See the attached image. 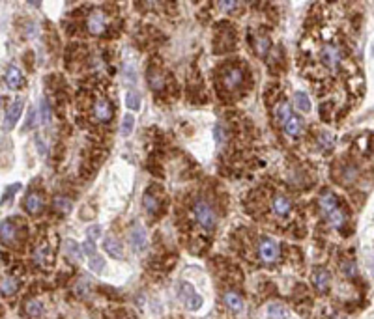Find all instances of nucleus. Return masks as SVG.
<instances>
[{
  "label": "nucleus",
  "instance_id": "obj_1",
  "mask_svg": "<svg viewBox=\"0 0 374 319\" xmlns=\"http://www.w3.org/2000/svg\"><path fill=\"white\" fill-rule=\"evenodd\" d=\"M193 215H195L196 222H199L206 232H212L213 228L217 226L215 209H213L206 200H202V198H199V200L193 204Z\"/></svg>",
  "mask_w": 374,
  "mask_h": 319
},
{
  "label": "nucleus",
  "instance_id": "obj_2",
  "mask_svg": "<svg viewBox=\"0 0 374 319\" xmlns=\"http://www.w3.org/2000/svg\"><path fill=\"white\" fill-rule=\"evenodd\" d=\"M180 299H182V303H184L185 306H187V310H191V312L201 310L202 304H204L202 297L195 291V287L191 286V284H187V282H182V284H180Z\"/></svg>",
  "mask_w": 374,
  "mask_h": 319
},
{
  "label": "nucleus",
  "instance_id": "obj_3",
  "mask_svg": "<svg viewBox=\"0 0 374 319\" xmlns=\"http://www.w3.org/2000/svg\"><path fill=\"white\" fill-rule=\"evenodd\" d=\"M258 254H260V260L266 261V263H273V261L279 260L281 256V247L277 241L270 237H262L260 243H258Z\"/></svg>",
  "mask_w": 374,
  "mask_h": 319
},
{
  "label": "nucleus",
  "instance_id": "obj_4",
  "mask_svg": "<svg viewBox=\"0 0 374 319\" xmlns=\"http://www.w3.org/2000/svg\"><path fill=\"white\" fill-rule=\"evenodd\" d=\"M221 82L223 86L227 88L228 92H234V90H238L241 84L245 82V73L241 67H228L221 77Z\"/></svg>",
  "mask_w": 374,
  "mask_h": 319
},
{
  "label": "nucleus",
  "instance_id": "obj_5",
  "mask_svg": "<svg viewBox=\"0 0 374 319\" xmlns=\"http://www.w3.org/2000/svg\"><path fill=\"white\" fill-rule=\"evenodd\" d=\"M86 28L92 36H99V34H103L105 28H107V17H105L103 11L94 10L86 19Z\"/></svg>",
  "mask_w": 374,
  "mask_h": 319
},
{
  "label": "nucleus",
  "instance_id": "obj_6",
  "mask_svg": "<svg viewBox=\"0 0 374 319\" xmlns=\"http://www.w3.org/2000/svg\"><path fill=\"white\" fill-rule=\"evenodd\" d=\"M23 107H25V101L23 99H17V101H13V103L8 107V110H6V116H4V129H13L17 124V119L21 118L23 114Z\"/></svg>",
  "mask_w": 374,
  "mask_h": 319
},
{
  "label": "nucleus",
  "instance_id": "obj_7",
  "mask_svg": "<svg viewBox=\"0 0 374 319\" xmlns=\"http://www.w3.org/2000/svg\"><path fill=\"white\" fill-rule=\"evenodd\" d=\"M94 116H96L98 121H105L107 124L108 119L114 116V107L108 103L107 99L98 97L96 99V105H94Z\"/></svg>",
  "mask_w": 374,
  "mask_h": 319
},
{
  "label": "nucleus",
  "instance_id": "obj_8",
  "mask_svg": "<svg viewBox=\"0 0 374 319\" xmlns=\"http://www.w3.org/2000/svg\"><path fill=\"white\" fill-rule=\"evenodd\" d=\"M4 84L10 90H21L23 84H25V79H23V73L19 71V67H15V65H10L8 69H6L4 73Z\"/></svg>",
  "mask_w": 374,
  "mask_h": 319
},
{
  "label": "nucleus",
  "instance_id": "obj_9",
  "mask_svg": "<svg viewBox=\"0 0 374 319\" xmlns=\"http://www.w3.org/2000/svg\"><path fill=\"white\" fill-rule=\"evenodd\" d=\"M43 206H45V200L39 192H30L25 198V209H27L28 215H39V213L43 211Z\"/></svg>",
  "mask_w": 374,
  "mask_h": 319
},
{
  "label": "nucleus",
  "instance_id": "obj_10",
  "mask_svg": "<svg viewBox=\"0 0 374 319\" xmlns=\"http://www.w3.org/2000/svg\"><path fill=\"white\" fill-rule=\"evenodd\" d=\"M129 243H131V247H133V250H137V252L144 250V247H146V232H144V228H141V226L131 228Z\"/></svg>",
  "mask_w": 374,
  "mask_h": 319
},
{
  "label": "nucleus",
  "instance_id": "obj_11",
  "mask_svg": "<svg viewBox=\"0 0 374 319\" xmlns=\"http://www.w3.org/2000/svg\"><path fill=\"white\" fill-rule=\"evenodd\" d=\"M322 62H324L327 67H337L339 62H341V51L335 45H325L322 49Z\"/></svg>",
  "mask_w": 374,
  "mask_h": 319
},
{
  "label": "nucleus",
  "instance_id": "obj_12",
  "mask_svg": "<svg viewBox=\"0 0 374 319\" xmlns=\"http://www.w3.org/2000/svg\"><path fill=\"white\" fill-rule=\"evenodd\" d=\"M34 261L41 267H49L53 263V254L49 250V244L47 243H39L36 247V252H34Z\"/></svg>",
  "mask_w": 374,
  "mask_h": 319
},
{
  "label": "nucleus",
  "instance_id": "obj_13",
  "mask_svg": "<svg viewBox=\"0 0 374 319\" xmlns=\"http://www.w3.org/2000/svg\"><path fill=\"white\" fill-rule=\"evenodd\" d=\"M271 211L275 213L277 216H287L288 213L292 211V204L284 196H275L271 200Z\"/></svg>",
  "mask_w": 374,
  "mask_h": 319
},
{
  "label": "nucleus",
  "instance_id": "obj_14",
  "mask_svg": "<svg viewBox=\"0 0 374 319\" xmlns=\"http://www.w3.org/2000/svg\"><path fill=\"white\" fill-rule=\"evenodd\" d=\"M313 284H315L316 291H327V287H329V273L325 269H316L315 275H313Z\"/></svg>",
  "mask_w": 374,
  "mask_h": 319
},
{
  "label": "nucleus",
  "instance_id": "obj_15",
  "mask_svg": "<svg viewBox=\"0 0 374 319\" xmlns=\"http://www.w3.org/2000/svg\"><path fill=\"white\" fill-rule=\"evenodd\" d=\"M223 303L227 304V308L230 310V312H241V308H244V301H241V297H239L236 291H232V289L223 295Z\"/></svg>",
  "mask_w": 374,
  "mask_h": 319
},
{
  "label": "nucleus",
  "instance_id": "obj_16",
  "mask_svg": "<svg viewBox=\"0 0 374 319\" xmlns=\"http://www.w3.org/2000/svg\"><path fill=\"white\" fill-rule=\"evenodd\" d=\"M17 230H19V228L15 226V222L13 220H2V226H0V237H2V243L4 244L11 243L17 235Z\"/></svg>",
  "mask_w": 374,
  "mask_h": 319
},
{
  "label": "nucleus",
  "instance_id": "obj_17",
  "mask_svg": "<svg viewBox=\"0 0 374 319\" xmlns=\"http://www.w3.org/2000/svg\"><path fill=\"white\" fill-rule=\"evenodd\" d=\"M303 131V121H301V118H298V116H290V118L284 121V133H287L288 136H298L299 133Z\"/></svg>",
  "mask_w": 374,
  "mask_h": 319
},
{
  "label": "nucleus",
  "instance_id": "obj_18",
  "mask_svg": "<svg viewBox=\"0 0 374 319\" xmlns=\"http://www.w3.org/2000/svg\"><path fill=\"white\" fill-rule=\"evenodd\" d=\"M103 247L108 254L113 256V258H116V260H122V258H124V249H122V244H120V241L116 237H107Z\"/></svg>",
  "mask_w": 374,
  "mask_h": 319
},
{
  "label": "nucleus",
  "instance_id": "obj_19",
  "mask_svg": "<svg viewBox=\"0 0 374 319\" xmlns=\"http://www.w3.org/2000/svg\"><path fill=\"white\" fill-rule=\"evenodd\" d=\"M320 207H322V211L327 215L329 211H333L335 207H339V198H337L333 192H324V194L320 196Z\"/></svg>",
  "mask_w": 374,
  "mask_h": 319
},
{
  "label": "nucleus",
  "instance_id": "obj_20",
  "mask_svg": "<svg viewBox=\"0 0 374 319\" xmlns=\"http://www.w3.org/2000/svg\"><path fill=\"white\" fill-rule=\"evenodd\" d=\"M148 82H150V88H152L153 92H163L165 90V79L153 67H150V71H148Z\"/></svg>",
  "mask_w": 374,
  "mask_h": 319
},
{
  "label": "nucleus",
  "instance_id": "obj_21",
  "mask_svg": "<svg viewBox=\"0 0 374 319\" xmlns=\"http://www.w3.org/2000/svg\"><path fill=\"white\" fill-rule=\"evenodd\" d=\"M64 249H65V254L70 256V258H73V260H82V244H79L77 241H73V239H68L64 243Z\"/></svg>",
  "mask_w": 374,
  "mask_h": 319
},
{
  "label": "nucleus",
  "instance_id": "obj_22",
  "mask_svg": "<svg viewBox=\"0 0 374 319\" xmlns=\"http://www.w3.org/2000/svg\"><path fill=\"white\" fill-rule=\"evenodd\" d=\"M0 287H2V295L4 297H10L19 289V282L13 278V276H2V282H0Z\"/></svg>",
  "mask_w": 374,
  "mask_h": 319
},
{
  "label": "nucleus",
  "instance_id": "obj_23",
  "mask_svg": "<svg viewBox=\"0 0 374 319\" xmlns=\"http://www.w3.org/2000/svg\"><path fill=\"white\" fill-rule=\"evenodd\" d=\"M325 216H327V222H329L333 228H337V230L344 226V222H346V215H344V211L339 209V207H335L333 211H329Z\"/></svg>",
  "mask_w": 374,
  "mask_h": 319
},
{
  "label": "nucleus",
  "instance_id": "obj_24",
  "mask_svg": "<svg viewBox=\"0 0 374 319\" xmlns=\"http://www.w3.org/2000/svg\"><path fill=\"white\" fill-rule=\"evenodd\" d=\"M142 206H144V209H146L148 213H158L159 209V198L156 194H152V190H148L146 194L142 196Z\"/></svg>",
  "mask_w": 374,
  "mask_h": 319
},
{
  "label": "nucleus",
  "instance_id": "obj_25",
  "mask_svg": "<svg viewBox=\"0 0 374 319\" xmlns=\"http://www.w3.org/2000/svg\"><path fill=\"white\" fill-rule=\"evenodd\" d=\"M53 207L56 213H62V215H65V213L71 211V207H73V204H71V200L68 198V196H56L53 200Z\"/></svg>",
  "mask_w": 374,
  "mask_h": 319
},
{
  "label": "nucleus",
  "instance_id": "obj_26",
  "mask_svg": "<svg viewBox=\"0 0 374 319\" xmlns=\"http://www.w3.org/2000/svg\"><path fill=\"white\" fill-rule=\"evenodd\" d=\"M294 103H296V107H298L301 112H309L311 110V99L307 97V93H303V92L294 93Z\"/></svg>",
  "mask_w": 374,
  "mask_h": 319
},
{
  "label": "nucleus",
  "instance_id": "obj_27",
  "mask_svg": "<svg viewBox=\"0 0 374 319\" xmlns=\"http://www.w3.org/2000/svg\"><path fill=\"white\" fill-rule=\"evenodd\" d=\"M270 47H271V41H270V38H268V36H256L255 51H256V54H258V56H264V54L270 51Z\"/></svg>",
  "mask_w": 374,
  "mask_h": 319
},
{
  "label": "nucleus",
  "instance_id": "obj_28",
  "mask_svg": "<svg viewBox=\"0 0 374 319\" xmlns=\"http://www.w3.org/2000/svg\"><path fill=\"white\" fill-rule=\"evenodd\" d=\"M290 116H292V110H290V105H288L287 101H282V103H279L275 107V118L279 119V121L284 124Z\"/></svg>",
  "mask_w": 374,
  "mask_h": 319
},
{
  "label": "nucleus",
  "instance_id": "obj_29",
  "mask_svg": "<svg viewBox=\"0 0 374 319\" xmlns=\"http://www.w3.org/2000/svg\"><path fill=\"white\" fill-rule=\"evenodd\" d=\"M268 314H270L271 319H287L288 317V310L282 306V304H270L268 308Z\"/></svg>",
  "mask_w": 374,
  "mask_h": 319
},
{
  "label": "nucleus",
  "instance_id": "obj_30",
  "mask_svg": "<svg viewBox=\"0 0 374 319\" xmlns=\"http://www.w3.org/2000/svg\"><path fill=\"white\" fill-rule=\"evenodd\" d=\"M25 310H27V314L30 317H39V315L43 314V304L39 303V301H28Z\"/></svg>",
  "mask_w": 374,
  "mask_h": 319
},
{
  "label": "nucleus",
  "instance_id": "obj_31",
  "mask_svg": "<svg viewBox=\"0 0 374 319\" xmlns=\"http://www.w3.org/2000/svg\"><path fill=\"white\" fill-rule=\"evenodd\" d=\"M133 125H135V118H133V114H125L124 119H122V127H120L122 136H129L131 133H133Z\"/></svg>",
  "mask_w": 374,
  "mask_h": 319
},
{
  "label": "nucleus",
  "instance_id": "obj_32",
  "mask_svg": "<svg viewBox=\"0 0 374 319\" xmlns=\"http://www.w3.org/2000/svg\"><path fill=\"white\" fill-rule=\"evenodd\" d=\"M125 107H127V110H139L141 108V99L135 92L125 93Z\"/></svg>",
  "mask_w": 374,
  "mask_h": 319
},
{
  "label": "nucleus",
  "instance_id": "obj_33",
  "mask_svg": "<svg viewBox=\"0 0 374 319\" xmlns=\"http://www.w3.org/2000/svg\"><path fill=\"white\" fill-rule=\"evenodd\" d=\"M358 168L352 166V164H346L344 166V170H342V181L344 183H354L356 181V178H358Z\"/></svg>",
  "mask_w": 374,
  "mask_h": 319
},
{
  "label": "nucleus",
  "instance_id": "obj_34",
  "mask_svg": "<svg viewBox=\"0 0 374 319\" xmlns=\"http://www.w3.org/2000/svg\"><path fill=\"white\" fill-rule=\"evenodd\" d=\"M341 269H342V275L348 276V278H354V276L358 275V267H356V263H354L352 260H344V261H342Z\"/></svg>",
  "mask_w": 374,
  "mask_h": 319
},
{
  "label": "nucleus",
  "instance_id": "obj_35",
  "mask_svg": "<svg viewBox=\"0 0 374 319\" xmlns=\"http://www.w3.org/2000/svg\"><path fill=\"white\" fill-rule=\"evenodd\" d=\"M88 265H90V269L94 271V273H103L105 271V260L101 258V256H92L90 258V261H88Z\"/></svg>",
  "mask_w": 374,
  "mask_h": 319
},
{
  "label": "nucleus",
  "instance_id": "obj_36",
  "mask_svg": "<svg viewBox=\"0 0 374 319\" xmlns=\"http://www.w3.org/2000/svg\"><path fill=\"white\" fill-rule=\"evenodd\" d=\"M34 125H36V108H30V110H28L27 121H25V127H23V131L27 133V131L34 129Z\"/></svg>",
  "mask_w": 374,
  "mask_h": 319
},
{
  "label": "nucleus",
  "instance_id": "obj_37",
  "mask_svg": "<svg viewBox=\"0 0 374 319\" xmlns=\"http://www.w3.org/2000/svg\"><path fill=\"white\" fill-rule=\"evenodd\" d=\"M21 189V185L19 183H13V185H10V189H6L4 190V194H2V204H6V202H10L11 198H13V194H15L17 190Z\"/></svg>",
  "mask_w": 374,
  "mask_h": 319
},
{
  "label": "nucleus",
  "instance_id": "obj_38",
  "mask_svg": "<svg viewBox=\"0 0 374 319\" xmlns=\"http://www.w3.org/2000/svg\"><path fill=\"white\" fill-rule=\"evenodd\" d=\"M86 237L90 239V241H98V239L101 237V228H99V226H90L86 230Z\"/></svg>",
  "mask_w": 374,
  "mask_h": 319
},
{
  "label": "nucleus",
  "instance_id": "obj_39",
  "mask_svg": "<svg viewBox=\"0 0 374 319\" xmlns=\"http://www.w3.org/2000/svg\"><path fill=\"white\" fill-rule=\"evenodd\" d=\"M41 118H43V125L51 124V108L47 101H41Z\"/></svg>",
  "mask_w": 374,
  "mask_h": 319
},
{
  "label": "nucleus",
  "instance_id": "obj_40",
  "mask_svg": "<svg viewBox=\"0 0 374 319\" xmlns=\"http://www.w3.org/2000/svg\"><path fill=\"white\" fill-rule=\"evenodd\" d=\"M82 252H84V254H88L90 258H92V256H96V244H94V241L86 239V241L82 243Z\"/></svg>",
  "mask_w": 374,
  "mask_h": 319
},
{
  "label": "nucleus",
  "instance_id": "obj_41",
  "mask_svg": "<svg viewBox=\"0 0 374 319\" xmlns=\"http://www.w3.org/2000/svg\"><path fill=\"white\" fill-rule=\"evenodd\" d=\"M75 293L79 297H86L88 295V280H81L75 286Z\"/></svg>",
  "mask_w": 374,
  "mask_h": 319
},
{
  "label": "nucleus",
  "instance_id": "obj_42",
  "mask_svg": "<svg viewBox=\"0 0 374 319\" xmlns=\"http://www.w3.org/2000/svg\"><path fill=\"white\" fill-rule=\"evenodd\" d=\"M219 6H221V10H225V11H234L236 8L239 6V2H227V0H223V2H219Z\"/></svg>",
  "mask_w": 374,
  "mask_h": 319
},
{
  "label": "nucleus",
  "instance_id": "obj_43",
  "mask_svg": "<svg viewBox=\"0 0 374 319\" xmlns=\"http://www.w3.org/2000/svg\"><path fill=\"white\" fill-rule=\"evenodd\" d=\"M215 138L219 140V144L225 142V129H223V125H217L215 127Z\"/></svg>",
  "mask_w": 374,
  "mask_h": 319
},
{
  "label": "nucleus",
  "instance_id": "obj_44",
  "mask_svg": "<svg viewBox=\"0 0 374 319\" xmlns=\"http://www.w3.org/2000/svg\"><path fill=\"white\" fill-rule=\"evenodd\" d=\"M333 107L331 103H325L320 107V116H324V119H329V108Z\"/></svg>",
  "mask_w": 374,
  "mask_h": 319
}]
</instances>
